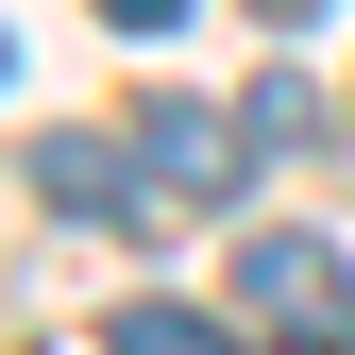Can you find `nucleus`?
I'll use <instances>...</instances> for the list:
<instances>
[{"label": "nucleus", "mask_w": 355, "mask_h": 355, "mask_svg": "<svg viewBox=\"0 0 355 355\" xmlns=\"http://www.w3.org/2000/svg\"><path fill=\"white\" fill-rule=\"evenodd\" d=\"M254 17H271V34H304V17H322V0H254Z\"/></svg>", "instance_id": "nucleus-7"}, {"label": "nucleus", "mask_w": 355, "mask_h": 355, "mask_svg": "<svg viewBox=\"0 0 355 355\" xmlns=\"http://www.w3.org/2000/svg\"><path fill=\"white\" fill-rule=\"evenodd\" d=\"M220 304L237 322H271V338H355V254L338 237H237V271H220Z\"/></svg>", "instance_id": "nucleus-1"}, {"label": "nucleus", "mask_w": 355, "mask_h": 355, "mask_svg": "<svg viewBox=\"0 0 355 355\" xmlns=\"http://www.w3.org/2000/svg\"><path fill=\"white\" fill-rule=\"evenodd\" d=\"M102 17H119V34H169V17H187V0H102Z\"/></svg>", "instance_id": "nucleus-6"}, {"label": "nucleus", "mask_w": 355, "mask_h": 355, "mask_svg": "<svg viewBox=\"0 0 355 355\" xmlns=\"http://www.w3.org/2000/svg\"><path fill=\"white\" fill-rule=\"evenodd\" d=\"M102 338H119V355H187V338H203V304H119Z\"/></svg>", "instance_id": "nucleus-5"}, {"label": "nucleus", "mask_w": 355, "mask_h": 355, "mask_svg": "<svg viewBox=\"0 0 355 355\" xmlns=\"http://www.w3.org/2000/svg\"><path fill=\"white\" fill-rule=\"evenodd\" d=\"M17 187L51 203V220H102V237H153V220H169V203H153V169L119 153V136H34V153H17Z\"/></svg>", "instance_id": "nucleus-2"}, {"label": "nucleus", "mask_w": 355, "mask_h": 355, "mask_svg": "<svg viewBox=\"0 0 355 355\" xmlns=\"http://www.w3.org/2000/svg\"><path fill=\"white\" fill-rule=\"evenodd\" d=\"M237 136H254V153H304V136H322V102H304V68H271V85H254V119H237Z\"/></svg>", "instance_id": "nucleus-4"}, {"label": "nucleus", "mask_w": 355, "mask_h": 355, "mask_svg": "<svg viewBox=\"0 0 355 355\" xmlns=\"http://www.w3.org/2000/svg\"><path fill=\"white\" fill-rule=\"evenodd\" d=\"M237 153H254V136H220L203 102H136V169H153V203H169V220L237 203Z\"/></svg>", "instance_id": "nucleus-3"}]
</instances>
